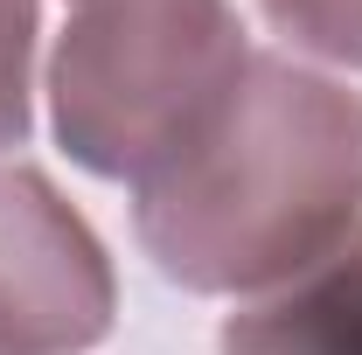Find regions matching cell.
Wrapping results in <instances>:
<instances>
[{
	"label": "cell",
	"mask_w": 362,
	"mask_h": 355,
	"mask_svg": "<svg viewBox=\"0 0 362 355\" xmlns=\"http://www.w3.org/2000/svg\"><path fill=\"white\" fill-rule=\"evenodd\" d=\"M216 355H362V237L237 307L216 334Z\"/></svg>",
	"instance_id": "277c9868"
},
{
	"label": "cell",
	"mask_w": 362,
	"mask_h": 355,
	"mask_svg": "<svg viewBox=\"0 0 362 355\" xmlns=\"http://www.w3.org/2000/svg\"><path fill=\"white\" fill-rule=\"evenodd\" d=\"M258 7L300 56L362 70V0H258Z\"/></svg>",
	"instance_id": "5b68a950"
},
{
	"label": "cell",
	"mask_w": 362,
	"mask_h": 355,
	"mask_svg": "<svg viewBox=\"0 0 362 355\" xmlns=\"http://www.w3.org/2000/svg\"><path fill=\"white\" fill-rule=\"evenodd\" d=\"M251 42L230 0H77L49 56V119L70 161L146 181L202 133Z\"/></svg>",
	"instance_id": "7a4b0ae2"
},
{
	"label": "cell",
	"mask_w": 362,
	"mask_h": 355,
	"mask_svg": "<svg viewBox=\"0 0 362 355\" xmlns=\"http://www.w3.org/2000/svg\"><path fill=\"white\" fill-rule=\"evenodd\" d=\"M160 279L188 293H279L362 223V98L286 56H251L223 112L133 181Z\"/></svg>",
	"instance_id": "6da1fadb"
},
{
	"label": "cell",
	"mask_w": 362,
	"mask_h": 355,
	"mask_svg": "<svg viewBox=\"0 0 362 355\" xmlns=\"http://www.w3.org/2000/svg\"><path fill=\"white\" fill-rule=\"evenodd\" d=\"M28 63H35V0H0V146L28 133Z\"/></svg>",
	"instance_id": "8992f818"
},
{
	"label": "cell",
	"mask_w": 362,
	"mask_h": 355,
	"mask_svg": "<svg viewBox=\"0 0 362 355\" xmlns=\"http://www.w3.org/2000/svg\"><path fill=\"white\" fill-rule=\"evenodd\" d=\"M119 313L112 258L35 168H0V355H84Z\"/></svg>",
	"instance_id": "3957f363"
}]
</instances>
